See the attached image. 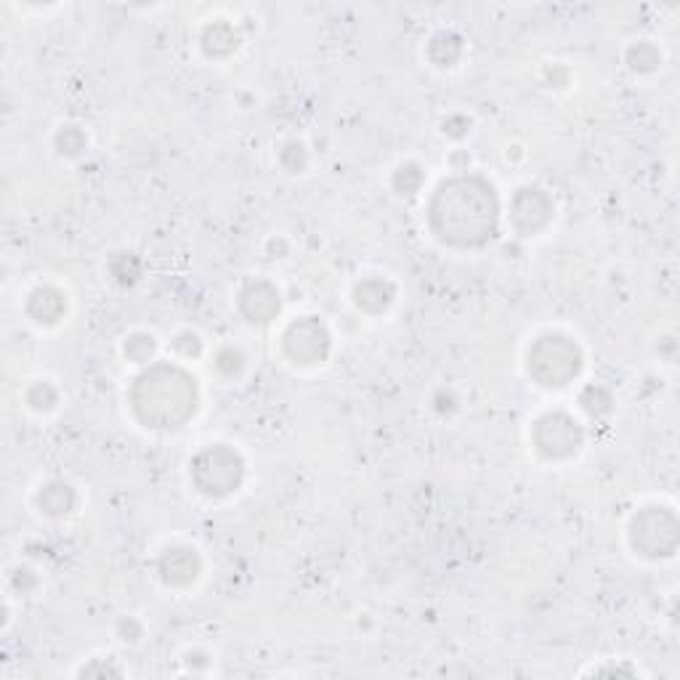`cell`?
Wrapping results in <instances>:
<instances>
[{
	"label": "cell",
	"instance_id": "6da1fadb",
	"mask_svg": "<svg viewBox=\"0 0 680 680\" xmlns=\"http://www.w3.org/2000/svg\"><path fill=\"white\" fill-rule=\"evenodd\" d=\"M433 234L455 248H481L497 232V197L479 176L449 178L431 200Z\"/></svg>",
	"mask_w": 680,
	"mask_h": 680
},
{
	"label": "cell",
	"instance_id": "7a4b0ae2",
	"mask_svg": "<svg viewBox=\"0 0 680 680\" xmlns=\"http://www.w3.org/2000/svg\"><path fill=\"white\" fill-rule=\"evenodd\" d=\"M133 412L149 428H178L197 410V386L189 372L173 364H155L136 380Z\"/></svg>",
	"mask_w": 680,
	"mask_h": 680
},
{
	"label": "cell",
	"instance_id": "3957f363",
	"mask_svg": "<svg viewBox=\"0 0 680 680\" xmlns=\"http://www.w3.org/2000/svg\"><path fill=\"white\" fill-rule=\"evenodd\" d=\"M582 367L580 348L564 335H545L529 348V372L542 386L558 388L577 378Z\"/></svg>",
	"mask_w": 680,
	"mask_h": 680
},
{
	"label": "cell",
	"instance_id": "277c9868",
	"mask_svg": "<svg viewBox=\"0 0 680 680\" xmlns=\"http://www.w3.org/2000/svg\"><path fill=\"white\" fill-rule=\"evenodd\" d=\"M192 479L205 495H229V492L240 487L242 481L240 455L229 447L205 449L192 463Z\"/></svg>",
	"mask_w": 680,
	"mask_h": 680
},
{
	"label": "cell",
	"instance_id": "5b68a950",
	"mask_svg": "<svg viewBox=\"0 0 680 680\" xmlns=\"http://www.w3.org/2000/svg\"><path fill=\"white\" fill-rule=\"evenodd\" d=\"M633 548L649 558L673 556L678 545V521L667 508H646L633 518Z\"/></svg>",
	"mask_w": 680,
	"mask_h": 680
},
{
	"label": "cell",
	"instance_id": "8992f818",
	"mask_svg": "<svg viewBox=\"0 0 680 680\" xmlns=\"http://www.w3.org/2000/svg\"><path fill=\"white\" fill-rule=\"evenodd\" d=\"M534 441L545 457H569L582 447V428L566 412H550L537 420Z\"/></svg>",
	"mask_w": 680,
	"mask_h": 680
},
{
	"label": "cell",
	"instance_id": "52a82bcc",
	"mask_svg": "<svg viewBox=\"0 0 680 680\" xmlns=\"http://www.w3.org/2000/svg\"><path fill=\"white\" fill-rule=\"evenodd\" d=\"M285 351L298 364L322 362L330 351V335L322 322L314 317H303L287 327Z\"/></svg>",
	"mask_w": 680,
	"mask_h": 680
},
{
	"label": "cell",
	"instance_id": "ba28073f",
	"mask_svg": "<svg viewBox=\"0 0 680 680\" xmlns=\"http://www.w3.org/2000/svg\"><path fill=\"white\" fill-rule=\"evenodd\" d=\"M513 226H516L521 234H534L540 232L542 226L548 224L550 216H553V202L542 189H534V186H526L516 194L513 200Z\"/></svg>",
	"mask_w": 680,
	"mask_h": 680
},
{
	"label": "cell",
	"instance_id": "9c48e42d",
	"mask_svg": "<svg viewBox=\"0 0 680 680\" xmlns=\"http://www.w3.org/2000/svg\"><path fill=\"white\" fill-rule=\"evenodd\" d=\"M240 309L250 322H269L279 311V293L269 282H253L242 290Z\"/></svg>",
	"mask_w": 680,
	"mask_h": 680
},
{
	"label": "cell",
	"instance_id": "30bf717a",
	"mask_svg": "<svg viewBox=\"0 0 680 680\" xmlns=\"http://www.w3.org/2000/svg\"><path fill=\"white\" fill-rule=\"evenodd\" d=\"M160 574L168 585H189L200 574V558L189 548H170L160 558Z\"/></svg>",
	"mask_w": 680,
	"mask_h": 680
},
{
	"label": "cell",
	"instance_id": "8fae6325",
	"mask_svg": "<svg viewBox=\"0 0 680 680\" xmlns=\"http://www.w3.org/2000/svg\"><path fill=\"white\" fill-rule=\"evenodd\" d=\"M30 314L35 317V322H46V325H54L56 319L62 317L67 303H64L62 293H56L51 287H40L30 295Z\"/></svg>",
	"mask_w": 680,
	"mask_h": 680
},
{
	"label": "cell",
	"instance_id": "7c38bea8",
	"mask_svg": "<svg viewBox=\"0 0 680 680\" xmlns=\"http://www.w3.org/2000/svg\"><path fill=\"white\" fill-rule=\"evenodd\" d=\"M356 303L362 306V309L367 311H383L391 306V301H394V287L388 285V282H383V279H367V282H362V285L356 287Z\"/></svg>",
	"mask_w": 680,
	"mask_h": 680
},
{
	"label": "cell",
	"instance_id": "4fadbf2b",
	"mask_svg": "<svg viewBox=\"0 0 680 680\" xmlns=\"http://www.w3.org/2000/svg\"><path fill=\"white\" fill-rule=\"evenodd\" d=\"M202 46H205V51H208L210 56H226L237 48V38H234V32L229 24L218 22L210 24L208 30H205V35H202Z\"/></svg>",
	"mask_w": 680,
	"mask_h": 680
},
{
	"label": "cell",
	"instance_id": "5bb4252c",
	"mask_svg": "<svg viewBox=\"0 0 680 680\" xmlns=\"http://www.w3.org/2000/svg\"><path fill=\"white\" fill-rule=\"evenodd\" d=\"M72 505H75V492L67 484H51L40 495V508L46 510L48 516H64L70 513Z\"/></svg>",
	"mask_w": 680,
	"mask_h": 680
},
{
	"label": "cell",
	"instance_id": "9a60e30c",
	"mask_svg": "<svg viewBox=\"0 0 680 680\" xmlns=\"http://www.w3.org/2000/svg\"><path fill=\"white\" fill-rule=\"evenodd\" d=\"M627 62H630V67H633L635 72H651L662 64V54H659L651 43H638V46L630 48Z\"/></svg>",
	"mask_w": 680,
	"mask_h": 680
},
{
	"label": "cell",
	"instance_id": "2e32d148",
	"mask_svg": "<svg viewBox=\"0 0 680 680\" xmlns=\"http://www.w3.org/2000/svg\"><path fill=\"white\" fill-rule=\"evenodd\" d=\"M444 51V56H441L439 67H452V64L460 59V38L457 35H452V32H441V35H436V38L431 40V46H428V51Z\"/></svg>",
	"mask_w": 680,
	"mask_h": 680
},
{
	"label": "cell",
	"instance_id": "e0dca14e",
	"mask_svg": "<svg viewBox=\"0 0 680 680\" xmlns=\"http://www.w3.org/2000/svg\"><path fill=\"white\" fill-rule=\"evenodd\" d=\"M420 184H423V173H420L418 165L410 163L396 170L394 186L399 189V194H415L420 189Z\"/></svg>",
	"mask_w": 680,
	"mask_h": 680
},
{
	"label": "cell",
	"instance_id": "ac0fdd59",
	"mask_svg": "<svg viewBox=\"0 0 680 680\" xmlns=\"http://www.w3.org/2000/svg\"><path fill=\"white\" fill-rule=\"evenodd\" d=\"M56 144H59V152L62 155H80L85 149V136L80 128H75V125H67L64 131H59V136H56Z\"/></svg>",
	"mask_w": 680,
	"mask_h": 680
},
{
	"label": "cell",
	"instance_id": "d6986e66",
	"mask_svg": "<svg viewBox=\"0 0 680 680\" xmlns=\"http://www.w3.org/2000/svg\"><path fill=\"white\" fill-rule=\"evenodd\" d=\"M152 351H155V340L149 338V335H136V338L128 340V346H125V354L131 356V359H136V362H147L149 356H152Z\"/></svg>",
	"mask_w": 680,
	"mask_h": 680
}]
</instances>
